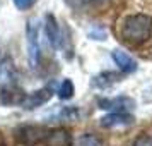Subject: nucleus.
I'll use <instances>...</instances> for the list:
<instances>
[{"label":"nucleus","instance_id":"nucleus-1","mask_svg":"<svg viewBox=\"0 0 152 146\" xmlns=\"http://www.w3.org/2000/svg\"><path fill=\"white\" fill-rule=\"evenodd\" d=\"M120 38L128 45L140 47L152 38V16L149 14H130L125 16L118 24Z\"/></svg>","mask_w":152,"mask_h":146},{"label":"nucleus","instance_id":"nucleus-2","mask_svg":"<svg viewBox=\"0 0 152 146\" xmlns=\"http://www.w3.org/2000/svg\"><path fill=\"white\" fill-rule=\"evenodd\" d=\"M46 132L48 127L43 125H21L14 131V138L19 146H41Z\"/></svg>","mask_w":152,"mask_h":146},{"label":"nucleus","instance_id":"nucleus-3","mask_svg":"<svg viewBox=\"0 0 152 146\" xmlns=\"http://www.w3.org/2000/svg\"><path fill=\"white\" fill-rule=\"evenodd\" d=\"M26 38H28V59L33 67H38L41 48H39V28L36 19H31L26 26Z\"/></svg>","mask_w":152,"mask_h":146},{"label":"nucleus","instance_id":"nucleus-4","mask_svg":"<svg viewBox=\"0 0 152 146\" xmlns=\"http://www.w3.org/2000/svg\"><path fill=\"white\" fill-rule=\"evenodd\" d=\"M99 108L103 110H111V112H123L128 113L130 110L135 108V102L130 96H116V98H101L99 102Z\"/></svg>","mask_w":152,"mask_h":146},{"label":"nucleus","instance_id":"nucleus-5","mask_svg":"<svg viewBox=\"0 0 152 146\" xmlns=\"http://www.w3.org/2000/svg\"><path fill=\"white\" fill-rule=\"evenodd\" d=\"M45 35L48 38V43L51 48H58L62 45V33H60V26L58 21L53 14H46L45 16Z\"/></svg>","mask_w":152,"mask_h":146},{"label":"nucleus","instance_id":"nucleus-6","mask_svg":"<svg viewBox=\"0 0 152 146\" xmlns=\"http://www.w3.org/2000/svg\"><path fill=\"white\" fill-rule=\"evenodd\" d=\"M41 146H72V138H70L69 131L63 127L48 129Z\"/></svg>","mask_w":152,"mask_h":146},{"label":"nucleus","instance_id":"nucleus-7","mask_svg":"<svg viewBox=\"0 0 152 146\" xmlns=\"http://www.w3.org/2000/svg\"><path fill=\"white\" fill-rule=\"evenodd\" d=\"M101 125L106 129H115V127H125V125H132L133 124V115L132 113H123V112H111L108 115L99 119Z\"/></svg>","mask_w":152,"mask_h":146},{"label":"nucleus","instance_id":"nucleus-8","mask_svg":"<svg viewBox=\"0 0 152 146\" xmlns=\"http://www.w3.org/2000/svg\"><path fill=\"white\" fill-rule=\"evenodd\" d=\"M50 98H51L50 90H46V88L45 90H36L33 93H29V95H24V98H22V102H21V107L24 110H34L38 107L45 105Z\"/></svg>","mask_w":152,"mask_h":146},{"label":"nucleus","instance_id":"nucleus-9","mask_svg":"<svg viewBox=\"0 0 152 146\" xmlns=\"http://www.w3.org/2000/svg\"><path fill=\"white\" fill-rule=\"evenodd\" d=\"M111 57H113L115 64L120 67V70H121V72H125V74L135 72V70L138 69L137 60H135L132 55H128L125 50H113V52H111Z\"/></svg>","mask_w":152,"mask_h":146},{"label":"nucleus","instance_id":"nucleus-10","mask_svg":"<svg viewBox=\"0 0 152 146\" xmlns=\"http://www.w3.org/2000/svg\"><path fill=\"white\" fill-rule=\"evenodd\" d=\"M118 81H120V74L111 72V70H106V72L97 74V76L94 77L92 84H94L96 88H99V90H106V88H110L113 84H116Z\"/></svg>","mask_w":152,"mask_h":146},{"label":"nucleus","instance_id":"nucleus-11","mask_svg":"<svg viewBox=\"0 0 152 146\" xmlns=\"http://www.w3.org/2000/svg\"><path fill=\"white\" fill-rule=\"evenodd\" d=\"M72 146H103V141L94 134H80Z\"/></svg>","mask_w":152,"mask_h":146},{"label":"nucleus","instance_id":"nucleus-12","mask_svg":"<svg viewBox=\"0 0 152 146\" xmlns=\"http://www.w3.org/2000/svg\"><path fill=\"white\" fill-rule=\"evenodd\" d=\"M74 93H75L74 83L70 79H63L62 84H60V88H58V98L60 100H70V98L74 96Z\"/></svg>","mask_w":152,"mask_h":146},{"label":"nucleus","instance_id":"nucleus-13","mask_svg":"<svg viewBox=\"0 0 152 146\" xmlns=\"http://www.w3.org/2000/svg\"><path fill=\"white\" fill-rule=\"evenodd\" d=\"M132 146H152V136H149V134H142V136H138V138L133 141V145Z\"/></svg>","mask_w":152,"mask_h":146},{"label":"nucleus","instance_id":"nucleus-14","mask_svg":"<svg viewBox=\"0 0 152 146\" xmlns=\"http://www.w3.org/2000/svg\"><path fill=\"white\" fill-rule=\"evenodd\" d=\"M14 2V5L19 10H26V9H29V7H33L36 4V0H12Z\"/></svg>","mask_w":152,"mask_h":146},{"label":"nucleus","instance_id":"nucleus-15","mask_svg":"<svg viewBox=\"0 0 152 146\" xmlns=\"http://www.w3.org/2000/svg\"><path fill=\"white\" fill-rule=\"evenodd\" d=\"M0 146H5V141H4V138L0 136Z\"/></svg>","mask_w":152,"mask_h":146}]
</instances>
